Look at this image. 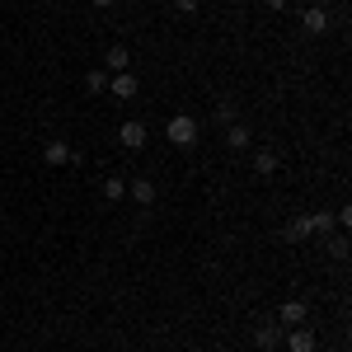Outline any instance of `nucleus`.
Returning a JSON list of instances; mask_svg holds the SVG:
<instances>
[{
    "label": "nucleus",
    "instance_id": "nucleus-15",
    "mask_svg": "<svg viewBox=\"0 0 352 352\" xmlns=\"http://www.w3.org/2000/svg\"><path fill=\"white\" fill-rule=\"evenodd\" d=\"M282 235H287V240H292V244H300V240H305V235H310V221H305V217H296V221H292V226H287V230H282Z\"/></svg>",
    "mask_w": 352,
    "mask_h": 352
},
{
    "label": "nucleus",
    "instance_id": "nucleus-12",
    "mask_svg": "<svg viewBox=\"0 0 352 352\" xmlns=\"http://www.w3.org/2000/svg\"><path fill=\"white\" fill-rule=\"evenodd\" d=\"M254 174H258V179L277 174V155H272V151H258V155H254Z\"/></svg>",
    "mask_w": 352,
    "mask_h": 352
},
{
    "label": "nucleus",
    "instance_id": "nucleus-17",
    "mask_svg": "<svg viewBox=\"0 0 352 352\" xmlns=\"http://www.w3.org/2000/svg\"><path fill=\"white\" fill-rule=\"evenodd\" d=\"M217 118L226 122V127H230V122H240V109H235L230 99H221V104H217Z\"/></svg>",
    "mask_w": 352,
    "mask_h": 352
},
{
    "label": "nucleus",
    "instance_id": "nucleus-19",
    "mask_svg": "<svg viewBox=\"0 0 352 352\" xmlns=\"http://www.w3.org/2000/svg\"><path fill=\"white\" fill-rule=\"evenodd\" d=\"M268 10H287V0H268Z\"/></svg>",
    "mask_w": 352,
    "mask_h": 352
},
{
    "label": "nucleus",
    "instance_id": "nucleus-18",
    "mask_svg": "<svg viewBox=\"0 0 352 352\" xmlns=\"http://www.w3.org/2000/svg\"><path fill=\"white\" fill-rule=\"evenodd\" d=\"M197 5H202V0H174V10H179V14H192Z\"/></svg>",
    "mask_w": 352,
    "mask_h": 352
},
{
    "label": "nucleus",
    "instance_id": "nucleus-1",
    "mask_svg": "<svg viewBox=\"0 0 352 352\" xmlns=\"http://www.w3.org/2000/svg\"><path fill=\"white\" fill-rule=\"evenodd\" d=\"M164 136H169L179 151H192V146H197V118H188V113H174V118L164 122Z\"/></svg>",
    "mask_w": 352,
    "mask_h": 352
},
{
    "label": "nucleus",
    "instance_id": "nucleus-13",
    "mask_svg": "<svg viewBox=\"0 0 352 352\" xmlns=\"http://www.w3.org/2000/svg\"><path fill=\"white\" fill-rule=\"evenodd\" d=\"M104 197H109V202H122V197H127V179H122V174L104 179Z\"/></svg>",
    "mask_w": 352,
    "mask_h": 352
},
{
    "label": "nucleus",
    "instance_id": "nucleus-16",
    "mask_svg": "<svg viewBox=\"0 0 352 352\" xmlns=\"http://www.w3.org/2000/svg\"><path fill=\"white\" fill-rule=\"evenodd\" d=\"M85 89L104 94V89H109V71H104V66H99V71H89V76H85Z\"/></svg>",
    "mask_w": 352,
    "mask_h": 352
},
{
    "label": "nucleus",
    "instance_id": "nucleus-8",
    "mask_svg": "<svg viewBox=\"0 0 352 352\" xmlns=\"http://www.w3.org/2000/svg\"><path fill=\"white\" fill-rule=\"evenodd\" d=\"M71 155H76V151H71L66 141H47V146H43V160L47 164H71Z\"/></svg>",
    "mask_w": 352,
    "mask_h": 352
},
{
    "label": "nucleus",
    "instance_id": "nucleus-7",
    "mask_svg": "<svg viewBox=\"0 0 352 352\" xmlns=\"http://www.w3.org/2000/svg\"><path fill=\"white\" fill-rule=\"evenodd\" d=\"M136 89H141L136 71H118V76H113V94H118V99H136Z\"/></svg>",
    "mask_w": 352,
    "mask_h": 352
},
{
    "label": "nucleus",
    "instance_id": "nucleus-20",
    "mask_svg": "<svg viewBox=\"0 0 352 352\" xmlns=\"http://www.w3.org/2000/svg\"><path fill=\"white\" fill-rule=\"evenodd\" d=\"M310 5H315V10H324V5H329V0H310Z\"/></svg>",
    "mask_w": 352,
    "mask_h": 352
},
{
    "label": "nucleus",
    "instance_id": "nucleus-6",
    "mask_svg": "<svg viewBox=\"0 0 352 352\" xmlns=\"http://www.w3.org/2000/svg\"><path fill=\"white\" fill-rule=\"evenodd\" d=\"M127 197H132L136 207H151V202H155V184H151V179H132V184H127Z\"/></svg>",
    "mask_w": 352,
    "mask_h": 352
},
{
    "label": "nucleus",
    "instance_id": "nucleus-9",
    "mask_svg": "<svg viewBox=\"0 0 352 352\" xmlns=\"http://www.w3.org/2000/svg\"><path fill=\"white\" fill-rule=\"evenodd\" d=\"M122 146H127V151H141V146H146V127H141V122H122Z\"/></svg>",
    "mask_w": 352,
    "mask_h": 352
},
{
    "label": "nucleus",
    "instance_id": "nucleus-3",
    "mask_svg": "<svg viewBox=\"0 0 352 352\" xmlns=\"http://www.w3.org/2000/svg\"><path fill=\"white\" fill-rule=\"evenodd\" d=\"M277 324H282V329L305 324V300H282V310H277Z\"/></svg>",
    "mask_w": 352,
    "mask_h": 352
},
{
    "label": "nucleus",
    "instance_id": "nucleus-5",
    "mask_svg": "<svg viewBox=\"0 0 352 352\" xmlns=\"http://www.w3.org/2000/svg\"><path fill=\"white\" fill-rule=\"evenodd\" d=\"M282 333H287L282 324H258L254 329V343H258L263 352H272V348H282Z\"/></svg>",
    "mask_w": 352,
    "mask_h": 352
},
{
    "label": "nucleus",
    "instance_id": "nucleus-21",
    "mask_svg": "<svg viewBox=\"0 0 352 352\" xmlns=\"http://www.w3.org/2000/svg\"><path fill=\"white\" fill-rule=\"evenodd\" d=\"M94 5H99V10H109V5H113V0H94Z\"/></svg>",
    "mask_w": 352,
    "mask_h": 352
},
{
    "label": "nucleus",
    "instance_id": "nucleus-14",
    "mask_svg": "<svg viewBox=\"0 0 352 352\" xmlns=\"http://www.w3.org/2000/svg\"><path fill=\"white\" fill-rule=\"evenodd\" d=\"M305 221H310V235H329V230L338 226V221L329 217V212H310V217H305Z\"/></svg>",
    "mask_w": 352,
    "mask_h": 352
},
{
    "label": "nucleus",
    "instance_id": "nucleus-2",
    "mask_svg": "<svg viewBox=\"0 0 352 352\" xmlns=\"http://www.w3.org/2000/svg\"><path fill=\"white\" fill-rule=\"evenodd\" d=\"M282 343H287V352H315V333H310V329H287V333H282Z\"/></svg>",
    "mask_w": 352,
    "mask_h": 352
},
{
    "label": "nucleus",
    "instance_id": "nucleus-10",
    "mask_svg": "<svg viewBox=\"0 0 352 352\" xmlns=\"http://www.w3.org/2000/svg\"><path fill=\"white\" fill-rule=\"evenodd\" d=\"M226 146H230V151H249V127L230 122V127H226Z\"/></svg>",
    "mask_w": 352,
    "mask_h": 352
},
{
    "label": "nucleus",
    "instance_id": "nucleus-11",
    "mask_svg": "<svg viewBox=\"0 0 352 352\" xmlns=\"http://www.w3.org/2000/svg\"><path fill=\"white\" fill-rule=\"evenodd\" d=\"M305 33H329V14L324 10H315V5L305 10Z\"/></svg>",
    "mask_w": 352,
    "mask_h": 352
},
{
    "label": "nucleus",
    "instance_id": "nucleus-4",
    "mask_svg": "<svg viewBox=\"0 0 352 352\" xmlns=\"http://www.w3.org/2000/svg\"><path fill=\"white\" fill-rule=\"evenodd\" d=\"M104 71H113V76H118V71H132V52H127L122 43H113L109 52H104Z\"/></svg>",
    "mask_w": 352,
    "mask_h": 352
}]
</instances>
